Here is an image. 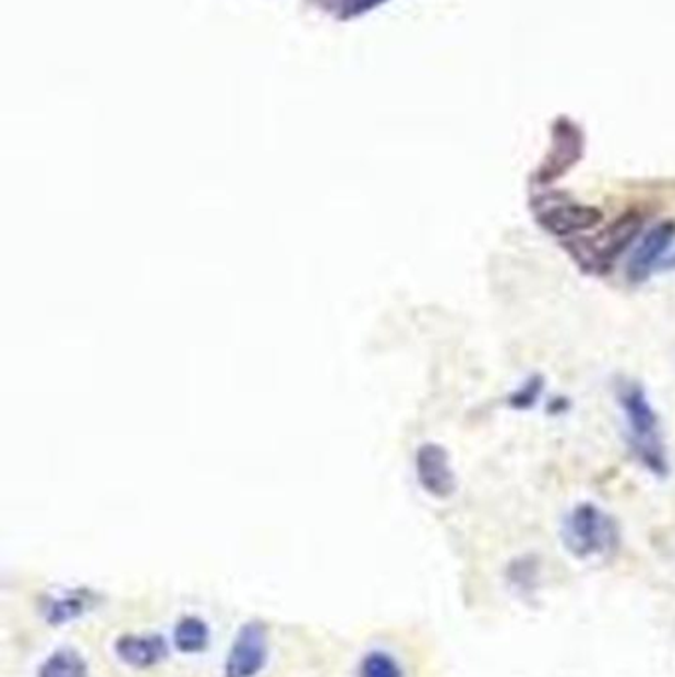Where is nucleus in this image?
<instances>
[{
  "instance_id": "f257e3e1",
  "label": "nucleus",
  "mask_w": 675,
  "mask_h": 677,
  "mask_svg": "<svg viewBox=\"0 0 675 677\" xmlns=\"http://www.w3.org/2000/svg\"><path fill=\"white\" fill-rule=\"evenodd\" d=\"M616 398L636 456L650 472L665 475L670 466L660 432V419L646 390L638 383H624L618 387Z\"/></svg>"
},
{
  "instance_id": "f03ea898",
  "label": "nucleus",
  "mask_w": 675,
  "mask_h": 677,
  "mask_svg": "<svg viewBox=\"0 0 675 677\" xmlns=\"http://www.w3.org/2000/svg\"><path fill=\"white\" fill-rule=\"evenodd\" d=\"M643 216L636 210L624 213L614 222L599 230L594 237L570 242V254L582 268L604 271L626 252L638 234L642 232Z\"/></svg>"
},
{
  "instance_id": "7ed1b4c3",
  "label": "nucleus",
  "mask_w": 675,
  "mask_h": 677,
  "mask_svg": "<svg viewBox=\"0 0 675 677\" xmlns=\"http://www.w3.org/2000/svg\"><path fill=\"white\" fill-rule=\"evenodd\" d=\"M563 541L575 557L589 559L608 553L616 545L618 527L601 507L580 504L565 519Z\"/></svg>"
},
{
  "instance_id": "20e7f679",
  "label": "nucleus",
  "mask_w": 675,
  "mask_h": 677,
  "mask_svg": "<svg viewBox=\"0 0 675 677\" xmlns=\"http://www.w3.org/2000/svg\"><path fill=\"white\" fill-rule=\"evenodd\" d=\"M268 630L262 622H248L238 630L228 650L225 677H257L268 662Z\"/></svg>"
},
{
  "instance_id": "39448f33",
  "label": "nucleus",
  "mask_w": 675,
  "mask_h": 677,
  "mask_svg": "<svg viewBox=\"0 0 675 677\" xmlns=\"http://www.w3.org/2000/svg\"><path fill=\"white\" fill-rule=\"evenodd\" d=\"M582 157V133L575 123L561 119L553 130V147L547 159L537 171V183H555L568 169H572Z\"/></svg>"
},
{
  "instance_id": "423d86ee",
  "label": "nucleus",
  "mask_w": 675,
  "mask_h": 677,
  "mask_svg": "<svg viewBox=\"0 0 675 677\" xmlns=\"http://www.w3.org/2000/svg\"><path fill=\"white\" fill-rule=\"evenodd\" d=\"M602 210L596 206L579 203H557L539 210L537 220L555 237H572L602 225Z\"/></svg>"
},
{
  "instance_id": "0eeeda50",
  "label": "nucleus",
  "mask_w": 675,
  "mask_h": 677,
  "mask_svg": "<svg viewBox=\"0 0 675 677\" xmlns=\"http://www.w3.org/2000/svg\"><path fill=\"white\" fill-rule=\"evenodd\" d=\"M674 242V220H664V222L655 225L654 228H650L630 256L628 268H626L628 280L634 281V283L648 280L652 269L655 268V264L664 258L665 252Z\"/></svg>"
},
{
  "instance_id": "6e6552de",
  "label": "nucleus",
  "mask_w": 675,
  "mask_h": 677,
  "mask_svg": "<svg viewBox=\"0 0 675 677\" xmlns=\"http://www.w3.org/2000/svg\"><path fill=\"white\" fill-rule=\"evenodd\" d=\"M420 484L434 497H450L456 489V475L450 466V456L438 444H426L419 451Z\"/></svg>"
},
{
  "instance_id": "1a4fd4ad",
  "label": "nucleus",
  "mask_w": 675,
  "mask_h": 677,
  "mask_svg": "<svg viewBox=\"0 0 675 677\" xmlns=\"http://www.w3.org/2000/svg\"><path fill=\"white\" fill-rule=\"evenodd\" d=\"M113 652L125 666L149 669L167 660L169 648L159 634H121L113 644Z\"/></svg>"
},
{
  "instance_id": "9d476101",
  "label": "nucleus",
  "mask_w": 675,
  "mask_h": 677,
  "mask_svg": "<svg viewBox=\"0 0 675 677\" xmlns=\"http://www.w3.org/2000/svg\"><path fill=\"white\" fill-rule=\"evenodd\" d=\"M94 594L86 589L62 592L44 601L43 614L46 622L52 626L74 622L94 606Z\"/></svg>"
},
{
  "instance_id": "9b49d317",
  "label": "nucleus",
  "mask_w": 675,
  "mask_h": 677,
  "mask_svg": "<svg viewBox=\"0 0 675 677\" xmlns=\"http://www.w3.org/2000/svg\"><path fill=\"white\" fill-rule=\"evenodd\" d=\"M172 644L181 654H201L210 644V628L198 616H183L174 624Z\"/></svg>"
},
{
  "instance_id": "f8f14e48",
  "label": "nucleus",
  "mask_w": 675,
  "mask_h": 677,
  "mask_svg": "<svg viewBox=\"0 0 675 677\" xmlns=\"http://www.w3.org/2000/svg\"><path fill=\"white\" fill-rule=\"evenodd\" d=\"M38 677H89V667L74 648H58L40 664Z\"/></svg>"
},
{
  "instance_id": "ddd939ff",
  "label": "nucleus",
  "mask_w": 675,
  "mask_h": 677,
  "mask_svg": "<svg viewBox=\"0 0 675 677\" xmlns=\"http://www.w3.org/2000/svg\"><path fill=\"white\" fill-rule=\"evenodd\" d=\"M359 677H405V674L395 657L375 650L363 657L361 667H359Z\"/></svg>"
},
{
  "instance_id": "4468645a",
  "label": "nucleus",
  "mask_w": 675,
  "mask_h": 677,
  "mask_svg": "<svg viewBox=\"0 0 675 677\" xmlns=\"http://www.w3.org/2000/svg\"><path fill=\"white\" fill-rule=\"evenodd\" d=\"M541 390H543V378L541 376H533L529 378L523 387L517 388V392L511 395L509 402L514 409L526 410L535 407L537 400L541 397Z\"/></svg>"
},
{
  "instance_id": "2eb2a0df",
  "label": "nucleus",
  "mask_w": 675,
  "mask_h": 677,
  "mask_svg": "<svg viewBox=\"0 0 675 677\" xmlns=\"http://www.w3.org/2000/svg\"><path fill=\"white\" fill-rule=\"evenodd\" d=\"M388 0H345L343 4L339 7V14L343 21H351V19H359L366 12L375 11L376 7L385 4Z\"/></svg>"
},
{
  "instance_id": "dca6fc26",
  "label": "nucleus",
  "mask_w": 675,
  "mask_h": 677,
  "mask_svg": "<svg viewBox=\"0 0 675 677\" xmlns=\"http://www.w3.org/2000/svg\"><path fill=\"white\" fill-rule=\"evenodd\" d=\"M322 7H332L333 2H337V0H317ZM341 4H343L345 0H339Z\"/></svg>"
}]
</instances>
